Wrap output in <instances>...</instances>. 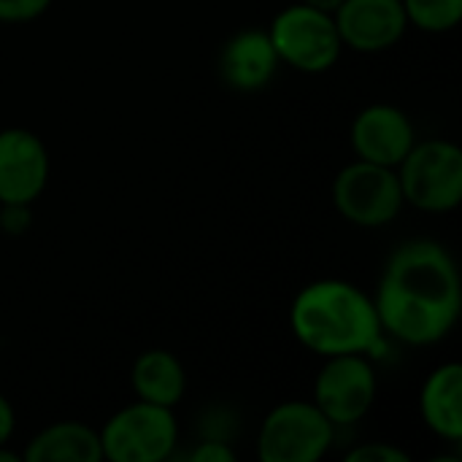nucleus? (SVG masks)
Instances as JSON below:
<instances>
[{
	"label": "nucleus",
	"instance_id": "14",
	"mask_svg": "<svg viewBox=\"0 0 462 462\" xmlns=\"http://www.w3.org/2000/svg\"><path fill=\"white\" fill-rule=\"evenodd\" d=\"M130 384H133V393L138 401L176 409L187 393V371L173 352L146 349L133 363Z\"/></svg>",
	"mask_w": 462,
	"mask_h": 462
},
{
	"label": "nucleus",
	"instance_id": "16",
	"mask_svg": "<svg viewBox=\"0 0 462 462\" xmlns=\"http://www.w3.org/2000/svg\"><path fill=\"white\" fill-rule=\"evenodd\" d=\"M409 24L425 32H449L460 24L462 0H403Z\"/></svg>",
	"mask_w": 462,
	"mask_h": 462
},
{
	"label": "nucleus",
	"instance_id": "8",
	"mask_svg": "<svg viewBox=\"0 0 462 462\" xmlns=\"http://www.w3.org/2000/svg\"><path fill=\"white\" fill-rule=\"evenodd\" d=\"M379 382L365 355L325 357L314 379V406L336 425H357L376 403Z\"/></svg>",
	"mask_w": 462,
	"mask_h": 462
},
{
	"label": "nucleus",
	"instance_id": "18",
	"mask_svg": "<svg viewBox=\"0 0 462 462\" xmlns=\"http://www.w3.org/2000/svg\"><path fill=\"white\" fill-rule=\"evenodd\" d=\"M411 457L401 449V447H393L387 441H379V444H363V447H355L346 462H409Z\"/></svg>",
	"mask_w": 462,
	"mask_h": 462
},
{
	"label": "nucleus",
	"instance_id": "12",
	"mask_svg": "<svg viewBox=\"0 0 462 462\" xmlns=\"http://www.w3.org/2000/svg\"><path fill=\"white\" fill-rule=\"evenodd\" d=\"M282 60L265 27H244L219 51V73L238 92H254L273 81Z\"/></svg>",
	"mask_w": 462,
	"mask_h": 462
},
{
	"label": "nucleus",
	"instance_id": "3",
	"mask_svg": "<svg viewBox=\"0 0 462 462\" xmlns=\"http://www.w3.org/2000/svg\"><path fill=\"white\" fill-rule=\"evenodd\" d=\"M403 200L428 214H447L462 203V152L447 138L417 141L395 168Z\"/></svg>",
	"mask_w": 462,
	"mask_h": 462
},
{
	"label": "nucleus",
	"instance_id": "20",
	"mask_svg": "<svg viewBox=\"0 0 462 462\" xmlns=\"http://www.w3.org/2000/svg\"><path fill=\"white\" fill-rule=\"evenodd\" d=\"M14 430H16V414H14V406H11V401L0 393V447L11 441Z\"/></svg>",
	"mask_w": 462,
	"mask_h": 462
},
{
	"label": "nucleus",
	"instance_id": "5",
	"mask_svg": "<svg viewBox=\"0 0 462 462\" xmlns=\"http://www.w3.org/2000/svg\"><path fill=\"white\" fill-rule=\"evenodd\" d=\"M336 425L314 401H287L273 406L257 433L263 462H319L333 447Z\"/></svg>",
	"mask_w": 462,
	"mask_h": 462
},
{
	"label": "nucleus",
	"instance_id": "4",
	"mask_svg": "<svg viewBox=\"0 0 462 462\" xmlns=\"http://www.w3.org/2000/svg\"><path fill=\"white\" fill-rule=\"evenodd\" d=\"M103 460L162 462L179 444V422L173 409L138 401L119 409L97 430Z\"/></svg>",
	"mask_w": 462,
	"mask_h": 462
},
{
	"label": "nucleus",
	"instance_id": "22",
	"mask_svg": "<svg viewBox=\"0 0 462 462\" xmlns=\"http://www.w3.org/2000/svg\"><path fill=\"white\" fill-rule=\"evenodd\" d=\"M0 462H22V455L11 452L8 444H3V447H0Z\"/></svg>",
	"mask_w": 462,
	"mask_h": 462
},
{
	"label": "nucleus",
	"instance_id": "7",
	"mask_svg": "<svg viewBox=\"0 0 462 462\" xmlns=\"http://www.w3.org/2000/svg\"><path fill=\"white\" fill-rule=\"evenodd\" d=\"M333 203L338 214L357 227H384L406 206L398 171L365 160H355L338 171Z\"/></svg>",
	"mask_w": 462,
	"mask_h": 462
},
{
	"label": "nucleus",
	"instance_id": "1",
	"mask_svg": "<svg viewBox=\"0 0 462 462\" xmlns=\"http://www.w3.org/2000/svg\"><path fill=\"white\" fill-rule=\"evenodd\" d=\"M374 303L384 336L409 346L444 341L462 311V282L455 257L433 238L403 241L384 265Z\"/></svg>",
	"mask_w": 462,
	"mask_h": 462
},
{
	"label": "nucleus",
	"instance_id": "2",
	"mask_svg": "<svg viewBox=\"0 0 462 462\" xmlns=\"http://www.w3.org/2000/svg\"><path fill=\"white\" fill-rule=\"evenodd\" d=\"M290 328L309 352L322 357L371 355L384 341L374 298L344 279L306 284L292 300Z\"/></svg>",
	"mask_w": 462,
	"mask_h": 462
},
{
	"label": "nucleus",
	"instance_id": "13",
	"mask_svg": "<svg viewBox=\"0 0 462 462\" xmlns=\"http://www.w3.org/2000/svg\"><path fill=\"white\" fill-rule=\"evenodd\" d=\"M420 414L428 430L444 441L462 439V365L444 363L422 384Z\"/></svg>",
	"mask_w": 462,
	"mask_h": 462
},
{
	"label": "nucleus",
	"instance_id": "17",
	"mask_svg": "<svg viewBox=\"0 0 462 462\" xmlns=\"http://www.w3.org/2000/svg\"><path fill=\"white\" fill-rule=\"evenodd\" d=\"M51 0H0V22H32L49 11Z\"/></svg>",
	"mask_w": 462,
	"mask_h": 462
},
{
	"label": "nucleus",
	"instance_id": "11",
	"mask_svg": "<svg viewBox=\"0 0 462 462\" xmlns=\"http://www.w3.org/2000/svg\"><path fill=\"white\" fill-rule=\"evenodd\" d=\"M349 141L357 160L398 168L417 143V130L403 108L390 103H374L355 116Z\"/></svg>",
	"mask_w": 462,
	"mask_h": 462
},
{
	"label": "nucleus",
	"instance_id": "9",
	"mask_svg": "<svg viewBox=\"0 0 462 462\" xmlns=\"http://www.w3.org/2000/svg\"><path fill=\"white\" fill-rule=\"evenodd\" d=\"M46 143L24 127L0 130V206H30L49 181Z\"/></svg>",
	"mask_w": 462,
	"mask_h": 462
},
{
	"label": "nucleus",
	"instance_id": "15",
	"mask_svg": "<svg viewBox=\"0 0 462 462\" xmlns=\"http://www.w3.org/2000/svg\"><path fill=\"white\" fill-rule=\"evenodd\" d=\"M24 462H100V433L84 422H54L35 433L24 452Z\"/></svg>",
	"mask_w": 462,
	"mask_h": 462
},
{
	"label": "nucleus",
	"instance_id": "10",
	"mask_svg": "<svg viewBox=\"0 0 462 462\" xmlns=\"http://www.w3.org/2000/svg\"><path fill=\"white\" fill-rule=\"evenodd\" d=\"M333 19L341 43L363 54L393 49L409 30L403 0H341Z\"/></svg>",
	"mask_w": 462,
	"mask_h": 462
},
{
	"label": "nucleus",
	"instance_id": "21",
	"mask_svg": "<svg viewBox=\"0 0 462 462\" xmlns=\"http://www.w3.org/2000/svg\"><path fill=\"white\" fill-rule=\"evenodd\" d=\"M300 3H309L314 8H322V11H330V14L341 5V0H300Z\"/></svg>",
	"mask_w": 462,
	"mask_h": 462
},
{
	"label": "nucleus",
	"instance_id": "6",
	"mask_svg": "<svg viewBox=\"0 0 462 462\" xmlns=\"http://www.w3.org/2000/svg\"><path fill=\"white\" fill-rule=\"evenodd\" d=\"M268 35L279 60L303 73H325L338 62L344 49L333 14L309 3L282 8L271 22Z\"/></svg>",
	"mask_w": 462,
	"mask_h": 462
},
{
	"label": "nucleus",
	"instance_id": "19",
	"mask_svg": "<svg viewBox=\"0 0 462 462\" xmlns=\"http://www.w3.org/2000/svg\"><path fill=\"white\" fill-rule=\"evenodd\" d=\"M192 462H236V452L225 441H203L192 449Z\"/></svg>",
	"mask_w": 462,
	"mask_h": 462
}]
</instances>
